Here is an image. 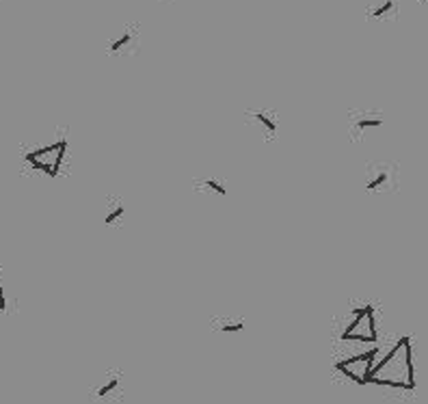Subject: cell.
<instances>
[{"label":"cell","instance_id":"obj_1","mask_svg":"<svg viewBox=\"0 0 428 404\" xmlns=\"http://www.w3.org/2000/svg\"><path fill=\"white\" fill-rule=\"evenodd\" d=\"M368 385L403 389L413 392L416 389V368H413V346L409 337H401L394 346L374 363L368 374Z\"/></svg>","mask_w":428,"mask_h":404},{"label":"cell","instance_id":"obj_2","mask_svg":"<svg viewBox=\"0 0 428 404\" xmlns=\"http://www.w3.org/2000/svg\"><path fill=\"white\" fill-rule=\"evenodd\" d=\"M65 156H67V139L58 137L50 143L28 149V152H24L22 160L28 169L43 173L46 177H56L65 162Z\"/></svg>","mask_w":428,"mask_h":404},{"label":"cell","instance_id":"obj_3","mask_svg":"<svg viewBox=\"0 0 428 404\" xmlns=\"http://www.w3.org/2000/svg\"><path fill=\"white\" fill-rule=\"evenodd\" d=\"M342 341H355V344H376L379 341V328L374 307L363 305L352 311V320L342 333Z\"/></svg>","mask_w":428,"mask_h":404},{"label":"cell","instance_id":"obj_4","mask_svg":"<svg viewBox=\"0 0 428 404\" xmlns=\"http://www.w3.org/2000/svg\"><path fill=\"white\" fill-rule=\"evenodd\" d=\"M379 355H381L379 348H370V350L359 352L355 357H346V359H342V361L335 363V372H339L342 377H346L348 381L357 383V385H368V374L372 372Z\"/></svg>","mask_w":428,"mask_h":404},{"label":"cell","instance_id":"obj_5","mask_svg":"<svg viewBox=\"0 0 428 404\" xmlns=\"http://www.w3.org/2000/svg\"><path fill=\"white\" fill-rule=\"evenodd\" d=\"M390 182V169L385 164H376V167L368 169V177H365V190H379L385 188Z\"/></svg>","mask_w":428,"mask_h":404},{"label":"cell","instance_id":"obj_6","mask_svg":"<svg viewBox=\"0 0 428 404\" xmlns=\"http://www.w3.org/2000/svg\"><path fill=\"white\" fill-rule=\"evenodd\" d=\"M251 117H254V122L267 132V134H277V130H279V126H277V122L275 119L269 115V113H264V111H254L251 113Z\"/></svg>","mask_w":428,"mask_h":404},{"label":"cell","instance_id":"obj_7","mask_svg":"<svg viewBox=\"0 0 428 404\" xmlns=\"http://www.w3.org/2000/svg\"><path fill=\"white\" fill-rule=\"evenodd\" d=\"M120 385H122V377H111L104 385L98 387L95 396L98 398H109V396H113L117 392V389H120Z\"/></svg>","mask_w":428,"mask_h":404},{"label":"cell","instance_id":"obj_8","mask_svg":"<svg viewBox=\"0 0 428 404\" xmlns=\"http://www.w3.org/2000/svg\"><path fill=\"white\" fill-rule=\"evenodd\" d=\"M396 0H383L381 5H376V7H372L370 9V16L372 18H376V20H381V18H385V16H390V13H394L396 11Z\"/></svg>","mask_w":428,"mask_h":404},{"label":"cell","instance_id":"obj_9","mask_svg":"<svg viewBox=\"0 0 428 404\" xmlns=\"http://www.w3.org/2000/svg\"><path fill=\"white\" fill-rule=\"evenodd\" d=\"M383 126V119L381 117H357L355 124H352V128L363 132V130H370V128H381Z\"/></svg>","mask_w":428,"mask_h":404},{"label":"cell","instance_id":"obj_10","mask_svg":"<svg viewBox=\"0 0 428 404\" xmlns=\"http://www.w3.org/2000/svg\"><path fill=\"white\" fill-rule=\"evenodd\" d=\"M214 328L221 333H240L245 331V322H229V320H216Z\"/></svg>","mask_w":428,"mask_h":404},{"label":"cell","instance_id":"obj_11","mask_svg":"<svg viewBox=\"0 0 428 404\" xmlns=\"http://www.w3.org/2000/svg\"><path fill=\"white\" fill-rule=\"evenodd\" d=\"M130 43H132V33L130 31H126V33H122L120 37H117L115 41H111L109 43V52H122V50H126L128 46H130Z\"/></svg>","mask_w":428,"mask_h":404},{"label":"cell","instance_id":"obj_12","mask_svg":"<svg viewBox=\"0 0 428 404\" xmlns=\"http://www.w3.org/2000/svg\"><path fill=\"white\" fill-rule=\"evenodd\" d=\"M124 214H126V205H124V203H117V205L113 207V210H109V212H106L104 223H106V225H113V223H117V221H120Z\"/></svg>","mask_w":428,"mask_h":404},{"label":"cell","instance_id":"obj_13","mask_svg":"<svg viewBox=\"0 0 428 404\" xmlns=\"http://www.w3.org/2000/svg\"><path fill=\"white\" fill-rule=\"evenodd\" d=\"M203 186L208 188V190H214L218 197H225V194H227V188L221 184L218 179H203Z\"/></svg>","mask_w":428,"mask_h":404},{"label":"cell","instance_id":"obj_14","mask_svg":"<svg viewBox=\"0 0 428 404\" xmlns=\"http://www.w3.org/2000/svg\"><path fill=\"white\" fill-rule=\"evenodd\" d=\"M7 309V294H5V286H3V273H0V311Z\"/></svg>","mask_w":428,"mask_h":404}]
</instances>
